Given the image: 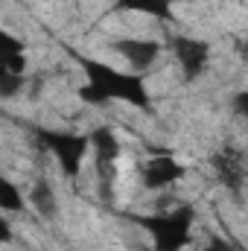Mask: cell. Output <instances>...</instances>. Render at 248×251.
I'll return each instance as SVG.
<instances>
[{"instance_id": "1", "label": "cell", "mask_w": 248, "mask_h": 251, "mask_svg": "<svg viewBox=\"0 0 248 251\" xmlns=\"http://www.w3.org/2000/svg\"><path fill=\"white\" fill-rule=\"evenodd\" d=\"M70 56L85 73V85L79 88V100L88 105H105L111 100L128 102L140 111L152 114V97L146 88V79L134 70H117L105 62H97L91 56H82L76 50H70Z\"/></svg>"}, {"instance_id": "2", "label": "cell", "mask_w": 248, "mask_h": 251, "mask_svg": "<svg viewBox=\"0 0 248 251\" xmlns=\"http://www.w3.org/2000/svg\"><path fill=\"white\" fill-rule=\"evenodd\" d=\"M131 219L152 237L155 251H184L193 243V225L198 219V210L196 204H178L175 210L146 213V216H131Z\"/></svg>"}, {"instance_id": "3", "label": "cell", "mask_w": 248, "mask_h": 251, "mask_svg": "<svg viewBox=\"0 0 248 251\" xmlns=\"http://www.w3.org/2000/svg\"><path fill=\"white\" fill-rule=\"evenodd\" d=\"M32 134H35L38 146L56 158L64 176L73 178L82 173L85 155L91 149V134H76V131H64V128H44V126H35Z\"/></svg>"}, {"instance_id": "4", "label": "cell", "mask_w": 248, "mask_h": 251, "mask_svg": "<svg viewBox=\"0 0 248 251\" xmlns=\"http://www.w3.org/2000/svg\"><path fill=\"white\" fill-rule=\"evenodd\" d=\"M91 149H94V161H97V178L102 184V193L108 196L111 184L117 178V161H120V140L108 126H99L91 131Z\"/></svg>"}, {"instance_id": "5", "label": "cell", "mask_w": 248, "mask_h": 251, "mask_svg": "<svg viewBox=\"0 0 248 251\" xmlns=\"http://www.w3.org/2000/svg\"><path fill=\"white\" fill-rule=\"evenodd\" d=\"M173 56L184 73V82H196L204 76L207 64H210V44L201 41V38H193V35H175L173 38Z\"/></svg>"}, {"instance_id": "6", "label": "cell", "mask_w": 248, "mask_h": 251, "mask_svg": "<svg viewBox=\"0 0 248 251\" xmlns=\"http://www.w3.org/2000/svg\"><path fill=\"white\" fill-rule=\"evenodd\" d=\"M184 164H178L173 155L167 152H155L149 161L140 164L137 176H140V184L146 190H164V187H173L175 181L184 178Z\"/></svg>"}, {"instance_id": "7", "label": "cell", "mask_w": 248, "mask_h": 251, "mask_svg": "<svg viewBox=\"0 0 248 251\" xmlns=\"http://www.w3.org/2000/svg\"><path fill=\"white\" fill-rule=\"evenodd\" d=\"M111 50L117 56H123L125 62L131 64L134 73L149 70L152 64L161 59V53H164V47L158 41H149V38H114L111 41Z\"/></svg>"}, {"instance_id": "8", "label": "cell", "mask_w": 248, "mask_h": 251, "mask_svg": "<svg viewBox=\"0 0 248 251\" xmlns=\"http://www.w3.org/2000/svg\"><path fill=\"white\" fill-rule=\"evenodd\" d=\"M210 164H213V170H216V178H219L228 190H240L243 187V181H246V170H243V164H240V158H237L234 152L222 149V152H216V155L210 158Z\"/></svg>"}, {"instance_id": "9", "label": "cell", "mask_w": 248, "mask_h": 251, "mask_svg": "<svg viewBox=\"0 0 248 251\" xmlns=\"http://www.w3.org/2000/svg\"><path fill=\"white\" fill-rule=\"evenodd\" d=\"M0 70H9V73H18L24 76L26 70V47L21 38H15L12 32H0Z\"/></svg>"}, {"instance_id": "10", "label": "cell", "mask_w": 248, "mask_h": 251, "mask_svg": "<svg viewBox=\"0 0 248 251\" xmlns=\"http://www.w3.org/2000/svg\"><path fill=\"white\" fill-rule=\"evenodd\" d=\"M29 204L35 207V213L41 219H56L59 216V199H56V190L47 178H38L32 190H29Z\"/></svg>"}, {"instance_id": "11", "label": "cell", "mask_w": 248, "mask_h": 251, "mask_svg": "<svg viewBox=\"0 0 248 251\" xmlns=\"http://www.w3.org/2000/svg\"><path fill=\"white\" fill-rule=\"evenodd\" d=\"M120 12H140L158 21H173V0H114Z\"/></svg>"}, {"instance_id": "12", "label": "cell", "mask_w": 248, "mask_h": 251, "mask_svg": "<svg viewBox=\"0 0 248 251\" xmlns=\"http://www.w3.org/2000/svg\"><path fill=\"white\" fill-rule=\"evenodd\" d=\"M24 207H26V201H24L21 187H18L15 181L3 178V181H0V210H3V213H24Z\"/></svg>"}, {"instance_id": "13", "label": "cell", "mask_w": 248, "mask_h": 251, "mask_svg": "<svg viewBox=\"0 0 248 251\" xmlns=\"http://www.w3.org/2000/svg\"><path fill=\"white\" fill-rule=\"evenodd\" d=\"M21 88H24V76L9 73V70H0V97L3 100H12Z\"/></svg>"}, {"instance_id": "14", "label": "cell", "mask_w": 248, "mask_h": 251, "mask_svg": "<svg viewBox=\"0 0 248 251\" xmlns=\"http://www.w3.org/2000/svg\"><path fill=\"white\" fill-rule=\"evenodd\" d=\"M201 251H240V246L231 243V240H225V237H219V234H210Z\"/></svg>"}, {"instance_id": "15", "label": "cell", "mask_w": 248, "mask_h": 251, "mask_svg": "<svg viewBox=\"0 0 248 251\" xmlns=\"http://www.w3.org/2000/svg\"><path fill=\"white\" fill-rule=\"evenodd\" d=\"M231 105H234V111H237L243 120H248V91H237L234 100H231Z\"/></svg>"}, {"instance_id": "16", "label": "cell", "mask_w": 248, "mask_h": 251, "mask_svg": "<svg viewBox=\"0 0 248 251\" xmlns=\"http://www.w3.org/2000/svg\"><path fill=\"white\" fill-rule=\"evenodd\" d=\"M0 243H12V225H9V219H0Z\"/></svg>"}, {"instance_id": "17", "label": "cell", "mask_w": 248, "mask_h": 251, "mask_svg": "<svg viewBox=\"0 0 248 251\" xmlns=\"http://www.w3.org/2000/svg\"><path fill=\"white\" fill-rule=\"evenodd\" d=\"M240 251H248V249H243V246H240Z\"/></svg>"}, {"instance_id": "18", "label": "cell", "mask_w": 248, "mask_h": 251, "mask_svg": "<svg viewBox=\"0 0 248 251\" xmlns=\"http://www.w3.org/2000/svg\"><path fill=\"white\" fill-rule=\"evenodd\" d=\"M246 53H248V44H246Z\"/></svg>"}]
</instances>
